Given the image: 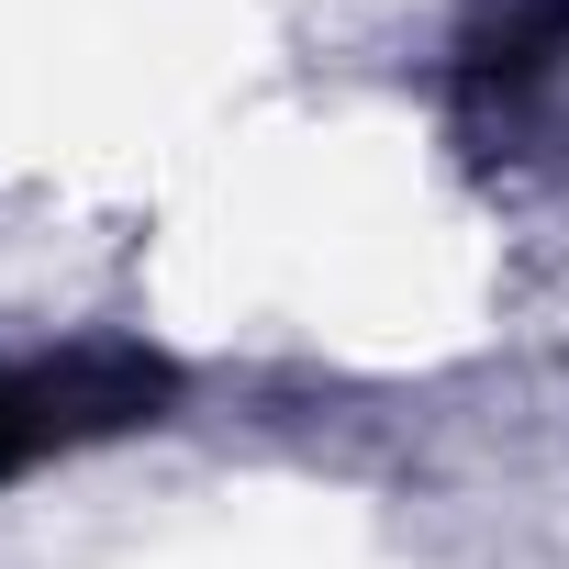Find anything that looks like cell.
<instances>
[{"mask_svg": "<svg viewBox=\"0 0 569 569\" xmlns=\"http://www.w3.org/2000/svg\"><path fill=\"white\" fill-rule=\"evenodd\" d=\"M547 46H569V0H502V12L458 46V90L491 101V90H525L547 68Z\"/></svg>", "mask_w": 569, "mask_h": 569, "instance_id": "7a4b0ae2", "label": "cell"}, {"mask_svg": "<svg viewBox=\"0 0 569 569\" xmlns=\"http://www.w3.org/2000/svg\"><path fill=\"white\" fill-rule=\"evenodd\" d=\"M168 358L146 347H68V358H34V369H0V480H23L90 436H123V425H157L168 402Z\"/></svg>", "mask_w": 569, "mask_h": 569, "instance_id": "6da1fadb", "label": "cell"}]
</instances>
